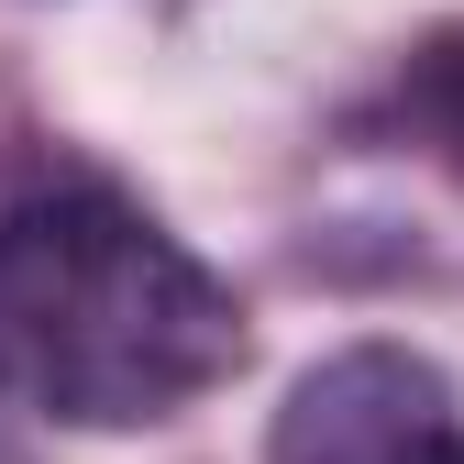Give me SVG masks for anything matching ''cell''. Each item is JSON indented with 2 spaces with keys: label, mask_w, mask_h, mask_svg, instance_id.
Here are the masks:
<instances>
[{
  "label": "cell",
  "mask_w": 464,
  "mask_h": 464,
  "mask_svg": "<svg viewBox=\"0 0 464 464\" xmlns=\"http://www.w3.org/2000/svg\"><path fill=\"white\" fill-rule=\"evenodd\" d=\"M398 111H410V133H420L442 166H464V34H431V44L410 55Z\"/></svg>",
  "instance_id": "3957f363"
},
{
  "label": "cell",
  "mask_w": 464,
  "mask_h": 464,
  "mask_svg": "<svg viewBox=\"0 0 464 464\" xmlns=\"http://www.w3.org/2000/svg\"><path fill=\"white\" fill-rule=\"evenodd\" d=\"M266 464H464V398L410 343H343L287 387Z\"/></svg>",
  "instance_id": "7a4b0ae2"
},
{
  "label": "cell",
  "mask_w": 464,
  "mask_h": 464,
  "mask_svg": "<svg viewBox=\"0 0 464 464\" xmlns=\"http://www.w3.org/2000/svg\"><path fill=\"white\" fill-rule=\"evenodd\" d=\"M244 299L122 188L0 210V398L78 431H144L244 376Z\"/></svg>",
  "instance_id": "6da1fadb"
}]
</instances>
